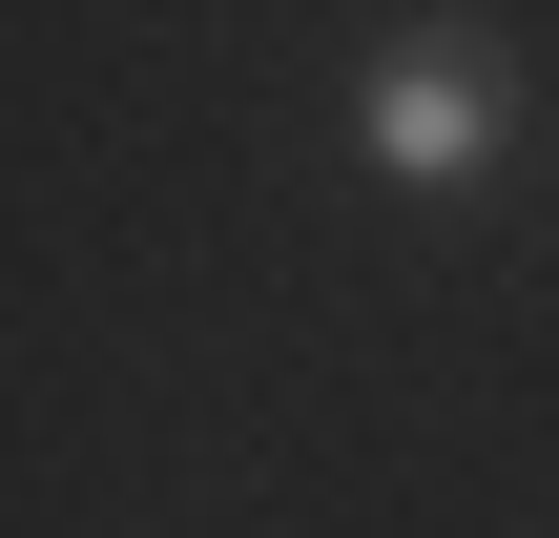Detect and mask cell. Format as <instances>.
Returning a JSON list of instances; mask_svg holds the SVG:
<instances>
[{
  "mask_svg": "<svg viewBox=\"0 0 559 538\" xmlns=\"http://www.w3.org/2000/svg\"><path fill=\"white\" fill-rule=\"evenodd\" d=\"M353 145H373V187H415V207H477V187L519 166V41H498V21H394V41H373V104H353Z\"/></svg>",
  "mask_w": 559,
  "mask_h": 538,
  "instance_id": "obj_1",
  "label": "cell"
}]
</instances>
